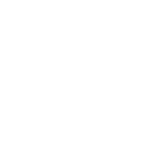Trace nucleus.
<instances>
[]
</instances>
